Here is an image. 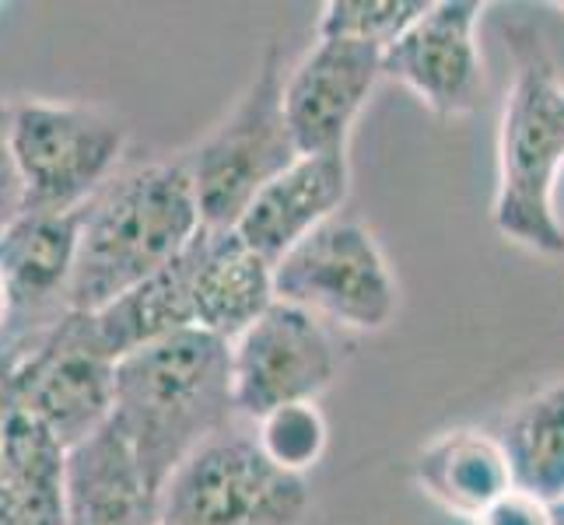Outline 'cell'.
I'll return each mask as SVG.
<instances>
[{
  "label": "cell",
  "mask_w": 564,
  "mask_h": 525,
  "mask_svg": "<svg viewBox=\"0 0 564 525\" xmlns=\"http://www.w3.org/2000/svg\"><path fill=\"white\" fill-rule=\"evenodd\" d=\"M308 501V480L278 470L252 424L239 420L169 477L159 525H299Z\"/></svg>",
  "instance_id": "5b68a950"
},
{
  "label": "cell",
  "mask_w": 564,
  "mask_h": 525,
  "mask_svg": "<svg viewBox=\"0 0 564 525\" xmlns=\"http://www.w3.org/2000/svg\"><path fill=\"white\" fill-rule=\"evenodd\" d=\"M519 491L564 501V385L522 403L498 435Z\"/></svg>",
  "instance_id": "d6986e66"
},
{
  "label": "cell",
  "mask_w": 564,
  "mask_h": 525,
  "mask_svg": "<svg viewBox=\"0 0 564 525\" xmlns=\"http://www.w3.org/2000/svg\"><path fill=\"white\" fill-rule=\"evenodd\" d=\"M432 8V0H329L319 14V39L389 50Z\"/></svg>",
  "instance_id": "ffe728a7"
},
{
  "label": "cell",
  "mask_w": 564,
  "mask_h": 525,
  "mask_svg": "<svg viewBox=\"0 0 564 525\" xmlns=\"http://www.w3.org/2000/svg\"><path fill=\"white\" fill-rule=\"evenodd\" d=\"M347 189H351L347 154H302L246 207L231 231L278 266L316 228L340 218L337 210L347 200Z\"/></svg>",
  "instance_id": "4fadbf2b"
},
{
  "label": "cell",
  "mask_w": 564,
  "mask_h": 525,
  "mask_svg": "<svg viewBox=\"0 0 564 525\" xmlns=\"http://www.w3.org/2000/svg\"><path fill=\"white\" fill-rule=\"evenodd\" d=\"M337 379V347L323 319L288 302L231 343V385L239 420L257 424L291 403H316Z\"/></svg>",
  "instance_id": "9c48e42d"
},
{
  "label": "cell",
  "mask_w": 564,
  "mask_h": 525,
  "mask_svg": "<svg viewBox=\"0 0 564 525\" xmlns=\"http://www.w3.org/2000/svg\"><path fill=\"white\" fill-rule=\"evenodd\" d=\"M382 77V50L316 39L284 77V112L299 154H347V138Z\"/></svg>",
  "instance_id": "7c38bea8"
},
{
  "label": "cell",
  "mask_w": 564,
  "mask_h": 525,
  "mask_svg": "<svg viewBox=\"0 0 564 525\" xmlns=\"http://www.w3.org/2000/svg\"><path fill=\"white\" fill-rule=\"evenodd\" d=\"M193 270H197V239L169 266H162L159 274L130 287L127 295L109 302L99 313H88L95 329H99V340L116 361H123L133 350L186 333V329H197V316H193Z\"/></svg>",
  "instance_id": "e0dca14e"
},
{
  "label": "cell",
  "mask_w": 564,
  "mask_h": 525,
  "mask_svg": "<svg viewBox=\"0 0 564 525\" xmlns=\"http://www.w3.org/2000/svg\"><path fill=\"white\" fill-rule=\"evenodd\" d=\"M67 449L25 411H11L0 459V512L11 525H64Z\"/></svg>",
  "instance_id": "ac0fdd59"
},
{
  "label": "cell",
  "mask_w": 564,
  "mask_h": 525,
  "mask_svg": "<svg viewBox=\"0 0 564 525\" xmlns=\"http://www.w3.org/2000/svg\"><path fill=\"white\" fill-rule=\"evenodd\" d=\"M480 14V0H435L382 53V77L411 88L438 120L474 112L484 91Z\"/></svg>",
  "instance_id": "8fae6325"
},
{
  "label": "cell",
  "mask_w": 564,
  "mask_h": 525,
  "mask_svg": "<svg viewBox=\"0 0 564 525\" xmlns=\"http://www.w3.org/2000/svg\"><path fill=\"white\" fill-rule=\"evenodd\" d=\"M278 302L274 263L252 252L236 231L197 236V270H193V316L197 329L236 343L252 322H260Z\"/></svg>",
  "instance_id": "5bb4252c"
},
{
  "label": "cell",
  "mask_w": 564,
  "mask_h": 525,
  "mask_svg": "<svg viewBox=\"0 0 564 525\" xmlns=\"http://www.w3.org/2000/svg\"><path fill=\"white\" fill-rule=\"evenodd\" d=\"M200 231V204L183 158L120 168L82 207L70 308L99 313L169 266Z\"/></svg>",
  "instance_id": "7a4b0ae2"
},
{
  "label": "cell",
  "mask_w": 564,
  "mask_h": 525,
  "mask_svg": "<svg viewBox=\"0 0 564 525\" xmlns=\"http://www.w3.org/2000/svg\"><path fill=\"white\" fill-rule=\"evenodd\" d=\"M11 411H14V400H11V393H8L4 375H0V459H4V431H8Z\"/></svg>",
  "instance_id": "cb8c5ba5"
},
{
  "label": "cell",
  "mask_w": 564,
  "mask_h": 525,
  "mask_svg": "<svg viewBox=\"0 0 564 525\" xmlns=\"http://www.w3.org/2000/svg\"><path fill=\"white\" fill-rule=\"evenodd\" d=\"M474 525H551V504L530 491L512 488L488 512L477 515Z\"/></svg>",
  "instance_id": "603a6c76"
},
{
  "label": "cell",
  "mask_w": 564,
  "mask_h": 525,
  "mask_svg": "<svg viewBox=\"0 0 564 525\" xmlns=\"http://www.w3.org/2000/svg\"><path fill=\"white\" fill-rule=\"evenodd\" d=\"M8 319H11V295H8L4 274H0V333L8 329Z\"/></svg>",
  "instance_id": "d4e9b609"
},
{
  "label": "cell",
  "mask_w": 564,
  "mask_h": 525,
  "mask_svg": "<svg viewBox=\"0 0 564 525\" xmlns=\"http://www.w3.org/2000/svg\"><path fill=\"white\" fill-rule=\"evenodd\" d=\"M11 147L25 210L74 214L120 172L127 130L95 106L18 102L11 106Z\"/></svg>",
  "instance_id": "8992f818"
},
{
  "label": "cell",
  "mask_w": 564,
  "mask_h": 525,
  "mask_svg": "<svg viewBox=\"0 0 564 525\" xmlns=\"http://www.w3.org/2000/svg\"><path fill=\"white\" fill-rule=\"evenodd\" d=\"M64 525H159V494L112 424L67 449Z\"/></svg>",
  "instance_id": "9a60e30c"
},
{
  "label": "cell",
  "mask_w": 564,
  "mask_h": 525,
  "mask_svg": "<svg viewBox=\"0 0 564 525\" xmlns=\"http://www.w3.org/2000/svg\"><path fill=\"white\" fill-rule=\"evenodd\" d=\"M77 231H82V210H25L0 236V274L11 295V319L0 333V372L74 313L70 277L77 260Z\"/></svg>",
  "instance_id": "30bf717a"
},
{
  "label": "cell",
  "mask_w": 564,
  "mask_h": 525,
  "mask_svg": "<svg viewBox=\"0 0 564 525\" xmlns=\"http://www.w3.org/2000/svg\"><path fill=\"white\" fill-rule=\"evenodd\" d=\"M0 525H11V518H8L4 512H0Z\"/></svg>",
  "instance_id": "4316f807"
},
{
  "label": "cell",
  "mask_w": 564,
  "mask_h": 525,
  "mask_svg": "<svg viewBox=\"0 0 564 525\" xmlns=\"http://www.w3.org/2000/svg\"><path fill=\"white\" fill-rule=\"evenodd\" d=\"M557 8H561V11H564V0H561V4H557Z\"/></svg>",
  "instance_id": "83f0119b"
},
{
  "label": "cell",
  "mask_w": 564,
  "mask_h": 525,
  "mask_svg": "<svg viewBox=\"0 0 564 525\" xmlns=\"http://www.w3.org/2000/svg\"><path fill=\"white\" fill-rule=\"evenodd\" d=\"M0 375L18 411L35 417L64 449L102 431L112 417L116 358L88 313L64 316Z\"/></svg>",
  "instance_id": "52a82bcc"
},
{
  "label": "cell",
  "mask_w": 564,
  "mask_h": 525,
  "mask_svg": "<svg viewBox=\"0 0 564 525\" xmlns=\"http://www.w3.org/2000/svg\"><path fill=\"white\" fill-rule=\"evenodd\" d=\"M414 480L445 512L470 522L516 488L501 438L470 427L427 441L414 459Z\"/></svg>",
  "instance_id": "2e32d148"
},
{
  "label": "cell",
  "mask_w": 564,
  "mask_h": 525,
  "mask_svg": "<svg viewBox=\"0 0 564 525\" xmlns=\"http://www.w3.org/2000/svg\"><path fill=\"white\" fill-rule=\"evenodd\" d=\"M252 431H257L263 456L274 462L278 470L295 473V477H305L313 470L323 459L326 441H329V427L316 403L281 406V411L252 424Z\"/></svg>",
  "instance_id": "44dd1931"
},
{
  "label": "cell",
  "mask_w": 564,
  "mask_h": 525,
  "mask_svg": "<svg viewBox=\"0 0 564 525\" xmlns=\"http://www.w3.org/2000/svg\"><path fill=\"white\" fill-rule=\"evenodd\" d=\"M278 302L316 319L372 333L397 316V281L376 239L358 221L334 218L274 266Z\"/></svg>",
  "instance_id": "ba28073f"
},
{
  "label": "cell",
  "mask_w": 564,
  "mask_h": 525,
  "mask_svg": "<svg viewBox=\"0 0 564 525\" xmlns=\"http://www.w3.org/2000/svg\"><path fill=\"white\" fill-rule=\"evenodd\" d=\"M25 214V186L11 147V106H0V236Z\"/></svg>",
  "instance_id": "7402d4cb"
},
{
  "label": "cell",
  "mask_w": 564,
  "mask_h": 525,
  "mask_svg": "<svg viewBox=\"0 0 564 525\" xmlns=\"http://www.w3.org/2000/svg\"><path fill=\"white\" fill-rule=\"evenodd\" d=\"M302 158L284 112V61L270 43L225 123L183 154L204 228L231 231L246 207Z\"/></svg>",
  "instance_id": "277c9868"
},
{
  "label": "cell",
  "mask_w": 564,
  "mask_h": 525,
  "mask_svg": "<svg viewBox=\"0 0 564 525\" xmlns=\"http://www.w3.org/2000/svg\"><path fill=\"white\" fill-rule=\"evenodd\" d=\"M551 525H564V501L551 504Z\"/></svg>",
  "instance_id": "484cf974"
},
{
  "label": "cell",
  "mask_w": 564,
  "mask_h": 525,
  "mask_svg": "<svg viewBox=\"0 0 564 525\" xmlns=\"http://www.w3.org/2000/svg\"><path fill=\"white\" fill-rule=\"evenodd\" d=\"M564 168V85L540 50L519 56L501 112L495 225L505 239L543 256H564V225L554 207Z\"/></svg>",
  "instance_id": "3957f363"
},
{
  "label": "cell",
  "mask_w": 564,
  "mask_h": 525,
  "mask_svg": "<svg viewBox=\"0 0 564 525\" xmlns=\"http://www.w3.org/2000/svg\"><path fill=\"white\" fill-rule=\"evenodd\" d=\"M109 424L130 445L151 491L162 494L193 452L239 424L231 343L186 329L116 361Z\"/></svg>",
  "instance_id": "6da1fadb"
}]
</instances>
